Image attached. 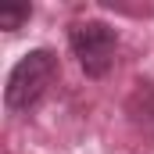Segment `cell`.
<instances>
[{
    "instance_id": "obj_1",
    "label": "cell",
    "mask_w": 154,
    "mask_h": 154,
    "mask_svg": "<svg viewBox=\"0 0 154 154\" xmlns=\"http://www.w3.org/2000/svg\"><path fill=\"white\" fill-rule=\"evenodd\" d=\"M54 75H57V54H54V50L36 47V50L22 54V57L14 61V68L7 72L4 108H7L11 115H25V111H32L39 100H43L47 86L54 82Z\"/></svg>"
},
{
    "instance_id": "obj_2",
    "label": "cell",
    "mask_w": 154,
    "mask_h": 154,
    "mask_svg": "<svg viewBox=\"0 0 154 154\" xmlns=\"http://www.w3.org/2000/svg\"><path fill=\"white\" fill-rule=\"evenodd\" d=\"M68 47L75 54L79 68L90 79H104L111 72V65H115L118 32L100 18H86V22H75L68 29Z\"/></svg>"
},
{
    "instance_id": "obj_3",
    "label": "cell",
    "mask_w": 154,
    "mask_h": 154,
    "mask_svg": "<svg viewBox=\"0 0 154 154\" xmlns=\"http://www.w3.org/2000/svg\"><path fill=\"white\" fill-rule=\"evenodd\" d=\"M29 18H32V4H4L0 7V29H7V32L22 29Z\"/></svg>"
}]
</instances>
